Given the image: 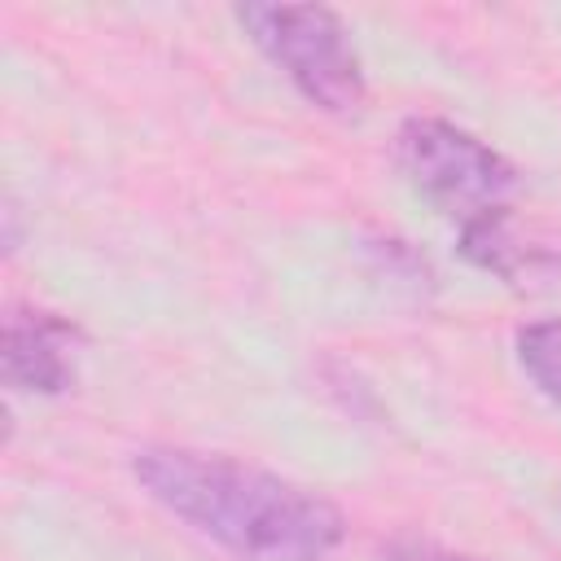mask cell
<instances>
[{
  "label": "cell",
  "instance_id": "1",
  "mask_svg": "<svg viewBox=\"0 0 561 561\" xmlns=\"http://www.w3.org/2000/svg\"><path fill=\"white\" fill-rule=\"evenodd\" d=\"M131 473L149 500L241 561H320L346 535L324 495L232 456L145 447Z\"/></svg>",
  "mask_w": 561,
  "mask_h": 561
},
{
  "label": "cell",
  "instance_id": "7",
  "mask_svg": "<svg viewBox=\"0 0 561 561\" xmlns=\"http://www.w3.org/2000/svg\"><path fill=\"white\" fill-rule=\"evenodd\" d=\"M381 561H478V557L451 552V548H438V543H425V539H399L381 552Z\"/></svg>",
  "mask_w": 561,
  "mask_h": 561
},
{
  "label": "cell",
  "instance_id": "5",
  "mask_svg": "<svg viewBox=\"0 0 561 561\" xmlns=\"http://www.w3.org/2000/svg\"><path fill=\"white\" fill-rule=\"evenodd\" d=\"M460 254L508 285H539L561 272V254L530 228H522L508 206L460 224Z\"/></svg>",
  "mask_w": 561,
  "mask_h": 561
},
{
  "label": "cell",
  "instance_id": "2",
  "mask_svg": "<svg viewBox=\"0 0 561 561\" xmlns=\"http://www.w3.org/2000/svg\"><path fill=\"white\" fill-rule=\"evenodd\" d=\"M237 22L285 70V79L320 110L351 114L364 105V66L351 31L333 9L320 4H241Z\"/></svg>",
  "mask_w": 561,
  "mask_h": 561
},
{
  "label": "cell",
  "instance_id": "4",
  "mask_svg": "<svg viewBox=\"0 0 561 561\" xmlns=\"http://www.w3.org/2000/svg\"><path fill=\"white\" fill-rule=\"evenodd\" d=\"M75 324L48 316V311H13L4 320V381L13 390L35 394H61L75 381Z\"/></svg>",
  "mask_w": 561,
  "mask_h": 561
},
{
  "label": "cell",
  "instance_id": "3",
  "mask_svg": "<svg viewBox=\"0 0 561 561\" xmlns=\"http://www.w3.org/2000/svg\"><path fill=\"white\" fill-rule=\"evenodd\" d=\"M399 167L425 202L460 224L508 206L517 188V171L491 145L443 118H408L399 127Z\"/></svg>",
  "mask_w": 561,
  "mask_h": 561
},
{
  "label": "cell",
  "instance_id": "6",
  "mask_svg": "<svg viewBox=\"0 0 561 561\" xmlns=\"http://www.w3.org/2000/svg\"><path fill=\"white\" fill-rule=\"evenodd\" d=\"M517 364L552 403H561V320L526 324L517 333Z\"/></svg>",
  "mask_w": 561,
  "mask_h": 561
}]
</instances>
